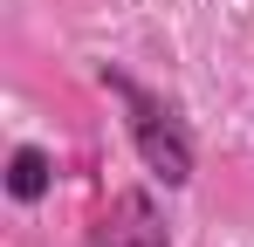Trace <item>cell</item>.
<instances>
[{
  "mask_svg": "<svg viewBox=\"0 0 254 247\" xmlns=\"http://www.w3.org/2000/svg\"><path fill=\"white\" fill-rule=\"evenodd\" d=\"M103 82L124 96V110H130V137H137V158L151 165L165 185H186L192 179V144H186V130L172 124V110L151 96V89H137L130 76H117V69H103Z\"/></svg>",
  "mask_w": 254,
  "mask_h": 247,
  "instance_id": "obj_1",
  "label": "cell"
},
{
  "mask_svg": "<svg viewBox=\"0 0 254 247\" xmlns=\"http://www.w3.org/2000/svg\"><path fill=\"white\" fill-rule=\"evenodd\" d=\"M89 247H165V220H158L151 192H117V199L96 213Z\"/></svg>",
  "mask_w": 254,
  "mask_h": 247,
  "instance_id": "obj_2",
  "label": "cell"
},
{
  "mask_svg": "<svg viewBox=\"0 0 254 247\" xmlns=\"http://www.w3.org/2000/svg\"><path fill=\"white\" fill-rule=\"evenodd\" d=\"M7 192H14V199H42L48 192V151L21 144V151L7 158Z\"/></svg>",
  "mask_w": 254,
  "mask_h": 247,
  "instance_id": "obj_3",
  "label": "cell"
}]
</instances>
